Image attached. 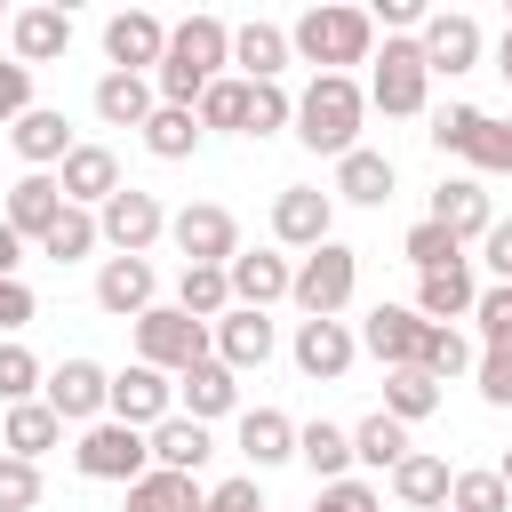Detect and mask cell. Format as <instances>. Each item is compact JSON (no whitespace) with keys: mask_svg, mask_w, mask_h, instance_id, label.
Returning <instances> with one entry per match:
<instances>
[{"mask_svg":"<svg viewBox=\"0 0 512 512\" xmlns=\"http://www.w3.org/2000/svg\"><path fill=\"white\" fill-rule=\"evenodd\" d=\"M224 64H232V24H224V16H184V24H168V56H160V72H152V96L192 112L200 88L224 80Z\"/></svg>","mask_w":512,"mask_h":512,"instance_id":"6da1fadb","label":"cell"},{"mask_svg":"<svg viewBox=\"0 0 512 512\" xmlns=\"http://www.w3.org/2000/svg\"><path fill=\"white\" fill-rule=\"evenodd\" d=\"M360 120H368V88L352 80V72H312V88L296 96V136L312 144V152H328V160H344L352 144H360Z\"/></svg>","mask_w":512,"mask_h":512,"instance_id":"7a4b0ae2","label":"cell"},{"mask_svg":"<svg viewBox=\"0 0 512 512\" xmlns=\"http://www.w3.org/2000/svg\"><path fill=\"white\" fill-rule=\"evenodd\" d=\"M368 48H376V24H368V8H336V0H320V8H304V16L288 24V56L320 64V72L368 64Z\"/></svg>","mask_w":512,"mask_h":512,"instance_id":"3957f363","label":"cell"},{"mask_svg":"<svg viewBox=\"0 0 512 512\" xmlns=\"http://www.w3.org/2000/svg\"><path fill=\"white\" fill-rule=\"evenodd\" d=\"M424 136H432L440 152L472 160L480 176H512V120H496V112H480V104H448V112H432Z\"/></svg>","mask_w":512,"mask_h":512,"instance_id":"277c9868","label":"cell"},{"mask_svg":"<svg viewBox=\"0 0 512 512\" xmlns=\"http://www.w3.org/2000/svg\"><path fill=\"white\" fill-rule=\"evenodd\" d=\"M352 288H360V248H344V240H320L296 264V280H288V296L304 304V320H336L352 304Z\"/></svg>","mask_w":512,"mask_h":512,"instance_id":"5b68a950","label":"cell"},{"mask_svg":"<svg viewBox=\"0 0 512 512\" xmlns=\"http://www.w3.org/2000/svg\"><path fill=\"white\" fill-rule=\"evenodd\" d=\"M376 72H368V104L376 112H392V120H416L424 112V88H432V72H424V48L408 40V32H392L384 40V56H368Z\"/></svg>","mask_w":512,"mask_h":512,"instance_id":"8992f818","label":"cell"},{"mask_svg":"<svg viewBox=\"0 0 512 512\" xmlns=\"http://www.w3.org/2000/svg\"><path fill=\"white\" fill-rule=\"evenodd\" d=\"M72 464H80V480H112V488H128V480H144V472H152V448H144V432H136V424L96 416V424L80 432Z\"/></svg>","mask_w":512,"mask_h":512,"instance_id":"52a82bcc","label":"cell"},{"mask_svg":"<svg viewBox=\"0 0 512 512\" xmlns=\"http://www.w3.org/2000/svg\"><path fill=\"white\" fill-rule=\"evenodd\" d=\"M136 360H144V368H160V376H184V368H200V360H208V328H200V320H184L176 304H152V312L136 320Z\"/></svg>","mask_w":512,"mask_h":512,"instance_id":"ba28073f","label":"cell"},{"mask_svg":"<svg viewBox=\"0 0 512 512\" xmlns=\"http://www.w3.org/2000/svg\"><path fill=\"white\" fill-rule=\"evenodd\" d=\"M168 240L184 248V264H232L240 256V216L216 208V200H192L168 216Z\"/></svg>","mask_w":512,"mask_h":512,"instance_id":"9c48e42d","label":"cell"},{"mask_svg":"<svg viewBox=\"0 0 512 512\" xmlns=\"http://www.w3.org/2000/svg\"><path fill=\"white\" fill-rule=\"evenodd\" d=\"M272 240L280 248H320V240H336V192H320V184H288L280 200H272Z\"/></svg>","mask_w":512,"mask_h":512,"instance_id":"30bf717a","label":"cell"},{"mask_svg":"<svg viewBox=\"0 0 512 512\" xmlns=\"http://www.w3.org/2000/svg\"><path fill=\"white\" fill-rule=\"evenodd\" d=\"M96 232H104L120 256H144V248L168 232V208H160V192H136V184H120V192L96 208Z\"/></svg>","mask_w":512,"mask_h":512,"instance_id":"8fae6325","label":"cell"},{"mask_svg":"<svg viewBox=\"0 0 512 512\" xmlns=\"http://www.w3.org/2000/svg\"><path fill=\"white\" fill-rule=\"evenodd\" d=\"M104 416H112V424H136V432H152L160 416H176V384H168L160 368H144V360H136V368H120V376H112V392H104Z\"/></svg>","mask_w":512,"mask_h":512,"instance_id":"7c38bea8","label":"cell"},{"mask_svg":"<svg viewBox=\"0 0 512 512\" xmlns=\"http://www.w3.org/2000/svg\"><path fill=\"white\" fill-rule=\"evenodd\" d=\"M424 336H432V320H424L416 304H376V312L360 320V344H368L384 368H416V360H424Z\"/></svg>","mask_w":512,"mask_h":512,"instance_id":"4fadbf2b","label":"cell"},{"mask_svg":"<svg viewBox=\"0 0 512 512\" xmlns=\"http://www.w3.org/2000/svg\"><path fill=\"white\" fill-rule=\"evenodd\" d=\"M104 392H112V376L96 360H56L48 384H40V400L56 408V424H96L104 416Z\"/></svg>","mask_w":512,"mask_h":512,"instance_id":"5bb4252c","label":"cell"},{"mask_svg":"<svg viewBox=\"0 0 512 512\" xmlns=\"http://www.w3.org/2000/svg\"><path fill=\"white\" fill-rule=\"evenodd\" d=\"M104 56H112V72H160L168 24H160L152 8H120V16L104 24Z\"/></svg>","mask_w":512,"mask_h":512,"instance_id":"9a60e30c","label":"cell"},{"mask_svg":"<svg viewBox=\"0 0 512 512\" xmlns=\"http://www.w3.org/2000/svg\"><path fill=\"white\" fill-rule=\"evenodd\" d=\"M416 48H424V72H472L480 64V24L464 16V8H440V16H424L416 24Z\"/></svg>","mask_w":512,"mask_h":512,"instance_id":"2e32d148","label":"cell"},{"mask_svg":"<svg viewBox=\"0 0 512 512\" xmlns=\"http://www.w3.org/2000/svg\"><path fill=\"white\" fill-rule=\"evenodd\" d=\"M56 192H64V208H104L112 192H120V160H112V144H72L64 152V168H56Z\"/></svg>","mask_w":512,"mask_h":512,"instance_id":"e0dca14e","label":"cell"},{"mask_svg":"<svg viewBox=\"0 0 512 512\" xmlns=\"http://www.w3.org/2000/svg\"><path fill=\"white\" fill-rule=\"evenodd\" d=\"M272 344H280V336H272V320H264V312H248V304H232V312L208 328V352H216L232 376L264 368V360H272Z\"/></svg>","mask_w":512,"mask_h":512,"instance_id":"ac0fdd59","label":"cell"},{"mask_svg":"<svg viewBox=\"0 0 512 512\" xmlns=\"http://www.w3.org/2000/svg\"><path fill=\"white\" fill-rule=\"evenodd\" d=\"M432 224L464 248V240H488V224H496V208H488V184L480 176H448L440 192H432Z\"/></svg>","mask_w":512,"mask_h":512,"instance_id":"d6986e66","label":"cell"},{"mask_svg":"<svg viewBox=\"0 0 512 512\" xmlns=\"http://www.w3.org/2000/svg\"><path fill=\"white\" fill-rule=\"evenodd\" d=\"M224 280H232V304H248V312H264V304H280V296H288V280H296V264H288L280 248H240V256L224 264Z\"/></svg>","mask_w":512,"mask_h":512,"instance_id":"ffe728a7","label":"cell"},{"mask_svg":"<svg viewBox=\"0 0 512 512\" xmlns=\"http://www.w3.org/2000/svg\"><path fill=\"white\" fill-rule=\"evenodd\" d=\"M352 360H360V336H352L344 320H296V368H304L312 384H336Z\"/></svg>","mask_w":512,"mask_h":512,"instance_id":"44dd1931","label":"cell"},{"mask_svg":"<svg viewBox=\"0 0 512 512\" xmlns=\"http://www.w3.org/2000/svg\"><path fill=\"white\" fill-rule=\"evenodd\" d=\"M240 408V376L208 352L200 368H184L176 376V416H192V424H216V416H232Z\"/></svg>","mask_w":512,"mask_h":512,"instance_id":"7402d4cb","label":"cell"},{"mask_svg":"<svg viewBox=\"0 0 512 512\" xmlns=\"http://www.w3.org/2000/svg\"><path fill=\"white\" fill-rule=\"evenodd\" d=\"M64 48H72V16H64V8H16V16H8V56H16L24 72H32V64H56Z\"/></svg>","mask_w":512,"mask_h":512,"instance_id":"603a6c76","label":"cell"},{"mask_svg":"<svg viewBox=\"0 0 512 512\" xmlns=\"http://www.w3.org/2000/svg\"><path fill=\"white\" fill-rule=\"evenodd\" d=\"M152 288H160V272L144 256H104V272H96V304L112 320H144L152 312Z\"/></svg>","mask_w":512,"mask_h":512,"instance_id":"cb8c5ba5","label":"cell"},{"mask_svg":"<svg viewBox=\"0 0 512 512\" xmlns=\"http://www.w3.org/2000/svg\"><path fill=\"white\" fill-rule=\"evenodd\" d=\"M8 144H16V160H24L32 176H48V168H64V152H72V120L48 112V104H32V112L8 128Z\"/></svg>","mask_w":512,"mask_h":512,"instance_id":"d4e9b609","label":"cell"},{"mask_svg":"<svg viewBox=\"0 0 512 512\" xmlns=\"http://www.w3.org/2000/svg\"><path fill=\"white\" fill-rule=\"evenodd\" d=\"M144 448H152V472H200L208 456H216V440H208V424H192V416H160L152 432H144Z\"/></svg>","mask_w":512,"mask_h":512,"instance_id":"484cf974","label":"cell"},{"mask_svg":"<svg viewBox=\"0 0 512 512\" xmlns=\"http://www.w3.org/2000/svg\"><path fill=\"white\" fill-rule=\"evenodd\" d=\"M56 216H64L56 176H16V184H8V232H16V240H32V248H40Z\"/></svg>","mask_w":512,"mask_h":512,"instance_id":"4316f807","label":"cell"},{"mask_svg":"<svg viewBox=\"0 0 512 512\" xmlns=\"http://www.w3.org/2000/svg\"><path fill=\"white\" fill-rule=\"evenodd\" d=\"M472 304H480V288H472V264H448V272H416V312H424L432 328L464 320Z\"/></svg>","mask_w":512,"mask_h":512,"instance_id":"83f0119b","label":"cell"},{"mask_svg":"<svg viewBox=\"0 0 512 512\" xmlns=\"http://www.w3.org/2000/svg\"><path fill=\"white\" fill-rule=\"evenodd\" d=\"M56 440H64V424H56V408H48V400H24V408H8V416H0V456L40 464Z\"/></svg>","mask_w":512,"mask_h":512,"instance_id":"f1b7e54d","label":"cell"},{"mask_svg":"<svg viewBox=\"0 0 512 512\" xmlns=\"http://www.w3.org/2000/svg\"><path fill=\"white\" fill-rule=\"evenodd\" d=\"M232 64H240V80H280V72H288V32L264 24V16H248V24L232 32Z\"/></svg>","mask_w":512,"mask_h":512,"instance_id":"f546056e","label":"cell"},{"mask_svg":"<svg viewBox=\"0 0 512 512\" xmlns=\"http://www.w3.org/2000/svg\"><path fill=\"white\" fill-rule=\"evenodd\" d=\"M152 104H160V96H152L144 72H104V80H96V120H104V128H144Z\"/></svg>","mask_w":512,"mask_h":512,"instance_id":"4dcf8cb0","label":"cell"},{"mask_svg":"<svg viewBox=\"0 0 512 512\" xmlns=\"http://www.w3.org/2000/svg\"><path fill=\"white\" fill-rule=\"evenodd\" d=\"M176 312L200 320V328H216V320L232 312V280H224V264H184V272H176Z\"/></svg>","mask_w":512,"mask_h":512,"instance_id":"1f68e13d","label":"cell"},{"mask_svg":"<svg viewBox=\"0 0 512 512\" xmlns=\"http://www.w3.org/2000/svg\"><path fill=\"white\" fill-rule=\"evenodd\" d=\"M448 456H424V448H408L400 464H392V496L408 504V512H432V504H448Z\"/></svg>","mask_w":512,"mask_h":512,"instance_id":"d6a6232c","label":"cell"},{"mask_svg":"<svg viewBox=\"0 0 512 512\" xmlns=\"http://www.w3.org/2000/svg\"><path fill=\"white\" fill-rule=\"evenodd\" d=\"M336 200L384 208V200H392V160H384V152H368V144H352V152L336 160Z\"/></svg>","mask_w":512,"mask_h":512,"instance_id":"836d02e7","label":"cell"},{"mask_svg":"<svg viewBox=\"0 0 512 512\" xmlns=\"http://www.w3.org/2000/svg\"><path fill=\"white\" fill-rule=\"evenodd\" d=\"M240 456H248L256 472L288 464V456H296V424H288L280 408H248V416H240Z\"/></svg>","mask_w":512,"mask_h":512,"instance_id":"e575fe53","label":"cell"},{"mask_svg":"<svg viewBox=\"0 0 512 512\" xmlns=\"http://www.w3.org/2000/svg\"><path fill=\"white\" fill-rule=\"evenodd\" d=\"M144 152H152V160H192V152H200V120H192L184 104H152V120H144Z\"/></svg>","mask_w":512,"mask_h":512,"instance_id":"d590c367","label":"cell"},{"mask_svg":"<svg viewBox=\"0 0 512 512\" xmlns=\"http://www.w3.org/2000/svg\"><path fill=\"white\" fill-rule=\"evenodd\" d=\"M432 408H440V384L424 368H384V416L392 424H424Z\"/></svg>","mask_w":512,"mask_h":512,"instance_id":"8d00e7d4","label":"cell"},{"mask_svg":"<svg viewBox=\"0 0 512 512\" xmlns=\"http://www.w3.org/2000/svg\"><path fill=\"white\" fill-rule=\"evenodd\" d=\"M296 456H304L312 480L328 488V480H344V464H352V432H344V424H296Z\"/></svg>","mask_w":512,"mask_h":512,"instance_id":"74e56055","label":"cell"},{"mask_svg":"<svg viewBox=\"0 0 512 512\" xmlns=\"http://www.w3.org/2000/svg\"><path fill=\"white\" fill-rule=\"evenodd\" d=\"M400 456H408V424H392L384 408L352 424V464H376V472H392Z\"/></svg>","mask_w":512,"mask_h":512,"instance_id":"f35d334b","label":"cell"},{"mask_svg":"<svg viewBox=\"0 0 512 512\" xmlns=\"http://www.w3.org/2000/svg\"><path fill=\"white\" fill-rule=\"evenodd\" d=\"M128 512H200V488L184 472H144L128 480Z\"/></svg>","mask_w":512,"mask_h":512,"instance_id":"ab89813d","label":"cell"},{"mask_svg":"<svg viewBox=\"0 0 512 512\" xmlns=\"http://www.w3.org/2000/svg\"><path fill=\"white\" fill-rule=\"evenodd\" d=\"M296 120V96L280 88V80H248V120H240V136H280Z\"/></svg>","mask_w":512,"mask_h":512,"instance_id":"60d3db41","label":"cell"},{"mask_svg":"<svg viewBox=\"0 0 512 512\" xmlns=\"http://www.w3.org/2000/svg\"><path fill=\"white\" fill-rule=\"evenodd\" d=\"M96 240H104V232H96V216H88V208H64V216L48 224V240H40V256H48V264H80Z\"/></svg>","mask_w":512,"mask_h":512,"instance_id":"b9f144b4","label":"cell"},{"mask_svg":"<svg viewBox=\"0 0 512 512\" xmlns=\"http://www.w3.org/2000/svg\"><path fill=\"white\" fill-rule=\"evenodd\" d=\"M192 120H200V136L208 128H240L248 120V80H208L200 104H192Z\"/></svg>","mask_w":512,"mask_h":512,"instance_id":"7bdbcfd3","label":"cell"},{"mask_svg":"<svg viewBox=\"0 0 512 512\" xmlns=\"http://www.w3.org/2000/svg\"><path fill=\"white\" fill-rule=\"evenodd\" d=\"M448 512H512L504 472H456L448 480Z\"/></svg>","mask_w":512,"mask_h":512,"instance_id":"ee69618b","label":"cell"},{"mask_svg":"<svg viewBox=\"0 0 512 512\" xmlns=\"http://www.w3.org/2000/svg\"><path fill=\"white\" fill-rule=\"evenodd\" d=\"M400 256H408L416 272H448V264H464V248H456V240H448V232H440L432 216H424V224H408V240H400Z\"/></svg>","mask_w":512,"mask_h":512,"instance_id":"f6af8a7d","label":"cell"},{"mask_svg":"<svg viewBox=\"0 0 512 512\" xmlns=\"http://www.w3.org/2000/svg\"><path fill=\"white\" fill-rule=\"evenodd\" d=\"M40 384H48V368H40V360H32V352L8 336V344H0V400H8V408H24Z\"/></svg>","mask_w":512,"mask_h":512,"instance_id":"bcb514c9","label":"cell"},{"mask_svg":"<svg viewBox=\"0 0 512 512\" xmlns=\"http://www.w3.org/2000/svg\"><path fill=\"white\" fill-rule=\"evenodd\" d=\"M416 368H424L432 384H448V376H464V368H472V344H464L456 328H432V336H424V360H416Z\"/></svg>","mask_w":512,"mask_h":512,"instance_id":"7dc6e473","label":"cell"},{"mask_svg":"<svg viewBox=\"0 0 512 512\" xmlns=\"http://www.w3.org/2000/svg\"><path fill=\"white\" fill-rule=\"evenodd\" d=\"M32 504H40V464L0 456V512H32Z\"/></svg>","mask_w":512,"mask_h":512,"instance_id":"c3c4849f","label":"cell"},{"mask_svg":"<svg viewBox=\"0 0 512 512\" xmlns=\"http://www.w3.org/2000/svg\"><path fill=\"white\" fill-rule=\"evenodd\" d=\"M480 400H488V408H512V336H496V344L480 352Z\"/></svg>","mask_w":512,"mask_h":512,"instance_id":"681fc988","label":"cell"},{"mask_svg":"<svg viewBox=\"0 0 512 512\" xmlns=\"http://www.w3.org/2000/svg\"><path fill=\"white\" fill-rule=\"evenodd\" d=\"M312 512H384V496H376L368 480H352V472H344V480H328V488L312 496Z\"/></svg>","mask_w":512,"mask_h":512,"instance_id":"f907efd6","label":"cell"},{"mask_svg":"<svg viewBox=\"0 0 512 512\" xmlns=\"http://www.w3.org/2000/svg\"><path fill=\"white\" fill-rule=\"evenodd\" d=\"M24 112H32V72L16 56H0V128H16Z\"/></svg>","mask_w":512,"mask_h":512,"instance_id":"816d5d0a","label":"cell"},{"mask_svg":"<svg viewBox=\"0 0 512 512\" xmlns=\"http://www.w3.org/2000/svg\"><path fill=\"white\" fill-rule=\"evenodd\" d=\"M472 320H480V344H496V336H512V288H480V304H472Z\"/></svg>","mask_w":512,"mask_h":512,"instance_id":"f5cc1de1","label":"cell"},{"mask_svg":"<svg viewBox=\"0 0 512 512\" xmlns=\"http://www.w3.org/2000/svg\"><path fill=\"white\" fill-rule=\"evenodd\" d=\"M200 512H264V496H256V480L240 472V480H216V488L200 496Z\"/></svg>","mask_w":512,"mask_h":512,"instance_id":"db71d44e","label":"cell"},{"mask_svg":"<svg viewBox=\"0 0 512 512\" xmlns=\"http://www.w3.org/2000/svg\"><path fill=\"white\" fill-rule=\"evenodd\" d=\"M480 264L512 288V224H488V240H480Z\"/></svg>","mask_w":512,"mask_h":512,"instance_id":"11a10c76","label":"cell"},{"mask_svg":"<svg viewBox=\"0 0 512 512\" xmlns=\"http://www.w3.org/2000/svg\"><path fill=\"white\" fill-rule=\"evenodd\" d=\"M24 320H32V288L24 280H0V336H16Z\"/></svg>","mask_w":512,"mask_h":512,"instance_id":"9f6ffc18","label":"cell"},{"mask_svg":"<svg viewBox=\"0 0 512 512\" xmlns=\"http://www.w3.org/2000/svg\"><path fill=\"white\" fill-rule=\"evenodd\" d=\"M368 24H392V32H408V24H424V0H376V8H368Z\"/></svg>","mask_w":512,"mask_h":512,"instance_id":"6f0895ef","label":"cell"},{"mask_svg":"<svg viewBox=\"0 0 512 512\" xmlns=\"http://www.w3.org/2000/svg\"><path fill=\"white\" fill-rule=\"evenodd\" d=\"M16 264H24V240H16L8 216H0V280H16Z\"/></svg>","mask_w":512,"mask_h":512,"instance_id":"680465c9","label":"cell"},{"mask_svg":"<svg viewBox=\"0 0 512 512\" xmlns=\"http://www.w3.org/2000/svg\"><path fill=\"white\" fill-rule=\"evenodd\" d=\"M496 72H504V80H512V32H504V48H496Z\"/></svg>","mask_w":512,"mask_h":512,"instance_id":"91938a15","label":"cell"},{"mask_svg":"<svg viewBox=\"0 0 512 512\" xmlns=\"http://www.w3.org/2000/svg\"><path fill=\"white\" fill-rule=\"evenodd\" d=\"M496 472H504V488H512V448H504V464H496Z\"/></svg>","mask_w":512,"mask_h":512,"instance_id":"94428289","label":"cell"},{"mask_svg":"<svg viewBox=\"0 0 512 512\" xmlns=\"http://www.w3.org/2000/svg\"><path fill=\"white\" fill-rule=\"evenodd\" d=\"M432 512H448V504H432Z\"/></svg>","mask_w":512,"mask_h":512,"instance_id":"6125c7cd","label":"cell"}]
</instances>
